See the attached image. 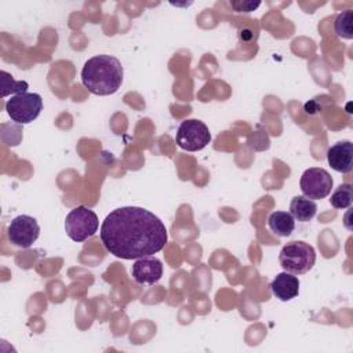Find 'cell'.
<instances>
[{
  "label": "cell",
  "instance_id": "17",
  "mask_svg": "<svg viewBox=\"0 0 353 353\" xmlns=\"http://www.w3.org/2000/svg\"><path fill=\"white\" fill-rule=\"evenodd\" d=\"M229 6L237 11V12H251L256 10L261 6V1H252V0H232Z\"/></svg>",
  "mask_w": 353,
  "mask_h": 353
},
{
  "label": "cell",
  "instance_id": "14",
  "mask_svg": "<svg viewBox=\"0 0 353 353\" xmlns=\"http://www.w3.org/2000/svg\"><path fill=\"white\" fill-rule=\"evenodd\" d=\"M334 29L338 37L350 40L353 37V11L345 10L338 14L334 21Z\"/></svg>",
  "mask_w": 353,
  "mask_h": 353
},
{
  "label": "cell",
  "instance_id": "9",
  "mask_svg": "<svg viewBox=\"0 0 353 353\" xmlns=\"http://www.w3.org/2000/svg\"><path fill=\"white\" fill-rule=\"evenodd\" d=\"M134 280L139 284H154L163 276V263L154 256H143L134 262L131 268Z\"/></svg>",
  "mask_w": 353,
  "mask_h": 353
},
{
  "label": "cell",
  "instance_id": "10",
  "mask_svg": "<svg viewBox=\"0 0 353 353\" xmlns=\"http://www.w3.org/2000/svg\"><path fill=\"white\" fill-rule=\"evenodd\" d=\"M327 161L336 172L347 174L353 168V143L350 141H339L327 152Z\"/></svg>",
  "mask_w": 353,
  "mask_h": 353
},
{
  "label": "cell",
  "instance_id": "2",
  "mask_svg": "<svg viewBox=\"0 0 353 353\" xmlns=\"http://www.w3.org/2000/svg\"><path fill=\"white\" fill-rule=\"evenodd\" d=\"M123 66L116 57L101 54L85 61L81 69V83L95 95H112L123 83Z\"/></svg>",
  "mask_w": 353,
  "mask_h": 353
},
{
  "label": "cell",
  "instance_id": "3",
  "mask_svg": "<svg viewBox=\"0 0 353 353\" xmlns=\"http://www.w3.org/2000/svg\"><path fill=\"white\" fill-rule=\"evenodd\" d=\"M279 261L284 272L305 274L313 268L316 262V252L314 248L305 241H291L281 248Z\"/></svg>",
  "mask_w": 353,
  "mask_h": 353
},
{
  "label": "cell",
  "instance_id": "11",
  "mask_svg": "<svg viewBox=\"0 0 353 353\" xmlns=\"http://www.w3.org/2000/svg\"><path fill=\"white\" fill-rule=\"evenodd\" d=\"M270 290L277 299L287 302V301H291L298 296L299 280L292 273L281 272L270 283Z\"/></svg>",
  "mask_w": 353,
  "mask_h": 353
},
{
  "label": "cell",
  "instance_id": "16",
  "mask_svg": "<svg viewBox=\"0 0 353 353\" xmlns=\"http://www.w3.org/2000/svg\"><path fill=\"white\" fill-rule=\"evenodd\" d=\"M352 185L350 183H342L339 185L335 192L331 194L330 203L336 210H345L352 205Z\"/></svg>",
  "mask_w": 353,
  "mask_h": 353
},
{
  "label": "cell",
  "instance_id": "1",
  "mask_svg": "<svg viewBox=\"0 0 353 353\" xmlns=\"http://www.w3.org/2000/svg\"><path fill=\"white\" fill-rule=\"evenodd\" d=\"M105 248L121 259H139L161 251L168 240L163 221L142 207H120L101 226Z\"/></svg>",
  "mask_w": 353,
  "mask_h": 353
},
{
  "label": "cell",
  "instance_id": "8",
  "mask_svg": "<svg viewBox=\"0 0 353 353\" xmlns=\"http://www.w3.org/2000/svg\"><path fill=\"white\" fill-rule=\"evenodd\" d=\"M40 226L30 215L15 216L7 228V236L11 244L19 248H29L39 239Z\"/></svg>",
  "mask_w": 353,
  "mask_h": 353
},
{
  "label": "cell",
  "instance_id": "15",
  "mask_svg": "<svg viewBox=\"0 0 353 353\" xmlns=\"http://www.w3.org/2000/svg\"><path fill=\"white\" fill-rule=\"evenodd\" d=\"M1 98L10 95V94H21V92H26L28 90V83L22 81V80H15L8 72L1 70Z\"/></svg>",
  "mask_w": 353,
  "mask_h": 353
},
{
  "label": "cell",
  "instance_id": "13",
  "mask_svg": "<svg viewBox=\"0 0 353 353\" xmlns=\"http://www.w3.org/2000/svg\"><path fill=\"white\" fill-rule=\"evenodd\" d=\"M268 225L274 234H277L280 237H287L294 232L295 221L290 212L274 211L269 215Z\"/></svg>",
  "mask_w": 353,
  "mask_h": 353
},
{
  "label": "cell",
  "instance_id": "4",
  "mask_svg": "<svg viewBox=\"0 0 353 353\" xmlns=\"http://www.w3.org/2000/svg\"><path fill=\"white\" fill-rule=\"evenodd\" d=\"M99 219L97 214L85 205H77L65 218L66 234L76 243H81L94 236L98 230Z\"/></svg>",
  "mask_w": 353,
  "mask_h": 353
},
{
  "label": "cell",
  "instance_id": "12",
  "mask_svg": "<svg viewBox=\"0 0 353 353\" xmlns=\"http://www.w3.org/2000/svg\"><path fill=\"white\" fill-rule=\"evenodd\" d=\"M317 212V205L313 200L305 196H295L290 204V214L299 222H309Z\"/></svg>",
  "mask_w": 353,
  "mask_h": 353
},
{
  "label": "cell",
  "instance_id": "5",
  "mask_svg": "<svg viewBox=\"0 0 353 353\" xmlns=\"http://www.w3.org/2000/svg\"><path fill=\"white\" fill-rule=\"evenodd\" d=\"M43 109V98L37 92H21L6 102L10 119L18 124H28L36 120Z\"/></svg>",
  "mask_w": 353,
  "mask_h": 353
},
{
  "label": "cell",
  "instance_id": "6",
  "mask_svg": "<svg viewBox=\"0 0 353 353\" xmlns=\"http://www.w3.org/2000/svg\"><path fill=\"white\" fill-rule=\"evenodd\" d=\"M210 141L211 134L208 127L197 119H189L182 121L175 135L176 145L188 152L201 150L210 143Z\"/></svg>",
  "mask_w": 353,
  "mask_h": 353
},
{
  "label": "cell",
  "instance_id": "7",
  "mask_svg": "<svg viewBox=\"0 0 353 353\" xmlns=\"http://www.w3.org/2000/svg\"><path fill=\"white\" fill-rule=\"evenodd\" d=\"M332 183L334 181L330 172L320 167L307 168L299 181L303 196L310 200H320L327 197L331 193Z\"/></svg>",
  "mask_w": 353,
  "mask_h": 353
}]
</instances>
